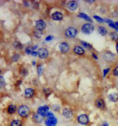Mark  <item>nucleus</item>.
<instances>
[{
  "instance_id": "17",
  "label": "nucleus",
  "mask_w": 118,
  "mask_h": 126,
  "mask_svg": "<svg viewBox=\"0 0 118 126\" xmlns=\"http://www.w3.org/2000/svg\"><path fill=\"white\" fill-rule=\"evenodd\" d=\"M73 51L77 55H83L85 53V50L80 46H76L73 49Z\"/></svg>"
},
{
  "instance_id": "39",
  "label": "nucleus",
  "mask_w": 118,
  "mask_h": 126,
  "mask_svg": "<svg viewBox=\"0 0 118 126\" xmlns=\"http://www.w3.org/2000/svg\"><path fill=\"white\" fill-rule=\"evenodd\" d=\"M32 55H33V56H37V55H38V52H36V51H33L32 53Z\"/></svg>"
},
{
  "instance_id": "6",
  "label": "nucleus",
  "mask_w": 118,
  "mask_h": 126,
  "mask_svg": "<svg viewBox=\"0 0 118 126\" xmlns=\"http://www.w3.org/2000/svg\"><path fill=\"white\" fill-rule=\"evenodd\" d=\"M38 53L39 58H41V59H46L48 57L49 52H48V51L45 48H41V49H39L38 50Z\"/></svg>"
},
{
  "instance_id": "27",
  "label": "nucleus",
  "mask_w": 118,
  "mask_h": 126,
  "mask_svg": "<svg viewBox=\"0 0 118 126\" xmlns=\"http://www.w3.org/2000/svg\"><path fill=\"white\" fill-rule=\"evenodd\" d=\"M43 92H44V93H45V95L49 96V95H50V94H51L52 90L49 88H44L43 89Z\"/></svg>"
},
{
  "instance_id": "43",
  "label": "nucleus",
  "mask_w": 118,
  "mask_h": 126,
  "mask_svg": "<svg viewBox=\"0 0 118 126\" xmlns=\"http://www.w3.org/2000/svg\"><path fill=\"white\" fill-rule=\"evenodd\" d=\"M103 126H108V124L106 123V122H105V123H104V124H103Z\"/></svg>"
},
{
  "instance_id": "2",
  "label": "nucleus",
  "mask_w": 118,
  "mask_h": 126,
  "mask_svg": "<svg viewBox=\"0 0 118 126\" xmlns=\"http://www.w3.org/2000/svg\"><path fill=\"white\" fill-rule=\"evenodd\" d=\"M95 30V27L93 24H90V23H87L85 24L81 28V31L83 33L85 34H91Z\"/></svg>"
},
{
  "instance_id": "3",
  "label": "nucleus",
  "mask_w": 118,
  "mask_h": 126,
  "mask_svg": "<svg viewBox=\"0 0 118 126\" xmlns=\"http://www.w3.org/2000/svg\"><path fill=\"white\" fill-rule=\"evenodd\" d=\"M77 30L76 29L73 27H69L65 31V35L68 38H73L76 36Z\"/></svg>"
},
{
  "instance_id": "19",
  "label": "nucleus",
  "mask_w": 118,
  "mask_h": 126,
  "mask_svg": "<svg viewBox=\"0 0 118 126\" xmlns=\"http://www.w3.org/2000/svg\"><path fill=\"white\" fill-rule=\"evenodd\" d=\"M43 34V32L42 30H36L34 32V35L35 38H38V39H39V38H42Z\"/></svg>"
},
{
  "instance_id": "15",
  "label": "nucleus",
  "mask_w": 118,
  "mask_h": 126,
  "mask_svg": "<svg viewBox=\"0 0 118 126\" xmlns=\"http://www.w3.org/2000/svg\"><path fill=\"white\" fill-rule=\"evenodd\" d=\"M95 104L97 107L99 108H100V109H103V108H104V106H105L104 102L103 100L101 99V98H98V99L96 101Z\"/></svg>"
},
{
  "instance_id": "41",
  "label": "nucleus",
  "mask_w": 118,
  "mask_h": 126,
  "mask_svg": "<svg viewBox=\"0 0 118 126\" xmlns=\"http://www.w3.org/2000/svg\"><path fill=\"white\" fill-rule=\"evenodd\" d=\"M21 83H22V81H19V82L16 83V85H20V84H21Z\"/></svg>"
},
{
  "instance_id": "47",
  "label": "nucleus",
  "mask_w": 118,
  "mask_h": 126,
  "mask_svg": "<svg viewBox=\"0 0 118 126\" xmlns=\"http://www.w3.org/2000/svg\"><path fill=\"white\" fill-rule=\"evenodd\" d=\"M1 70H0V74H1Z\"/></svg>"
},
{
  "instance_id": "9",
  "label": "nucleus",
  "mask_w": 118,
  "mask_h": 126,
  "mask_svg": "<svg viewBox=\"0 0 118 126\" xmlns=\"http://www.w3.org/2000/svg\"><path fill=\"white\" fill-rule=\"evenodd\" d=\"M45 123L46 126H55L57 123V119L55 118H49L45 120Z\"/></svg>"
},
{
  "instance_id": "22",
  "label": "nucleus",
  "mask_w": 118,
  "mask_h": 126,
  "mask_svg": "<svg viewBox=\"0 0 118 126\" xmlns=\"http://www.w3.org/2000/svg\"><path fill=\"white\" fill-rule=\"evenodd\" d=\"M78 16L80 17V18H82V19H85L86 20H88V21H89V22H93V21H92V20H91V19L90 18L89 16H88L87 15L84 14V13H80V15H78Z\"/></svg>"
},
{
  "instance_id": "25",
  "label": "nucleus",
  "mask_w": 118,
  "mask_h": 126,
  "mask_svg": "<svg viewBox=\"0 0 118 126\" xmlns=\"http://www.w3.org/2000/svg\"><path fill=\"white\" fill-rule=\"evenodd\" d=\"M37 47H38V46H35V47H27V48L26 49V53L28 54V55H29V54H32V52L34 51V50L35 49L37 48Z\"/></svg>"
},
{
  "instance_id": "32",
  "label": "nucleus",
  "mask_w": 118,
  "mask_h": 126,
  "mask_svg": "<svg viewBox=\"0 0 118 126\" xmlns=\"http://www.w3.org/2000/svg\"><path fill=\"white\" fill-rule=\"evenodd\" d=\"M38 72L39 75L40 76L42 73V66H40V65L38 66Z\"/></svg>"
},
{
  "instance_id": "13",
  "label": "nucleus",
  "mask_w": 118,
  "mask_h": 126,
  "mask_svg": "<svg viewBox=\"0 0 118 126\" xmlns=\"http://www.w3.org/2000/svg\"><path fill=\"white\" fill-rule=\"evenodd\" d=\"M24 94H25L26 97L31 98L34 95V91L32 88H27L25 89Z\"/></svg>"
},
{
  "instance_id": "20",
  "label": "nucleus",
  "mask_w": 118,
  "mask_h": 126,
  "mask_svg": "<svg viewBox=\"0 0 118 126\" xmlns=\"http://www.w3.org/2000/svg\"><path fill=\"white\" fill-rule=\"evenodd\" d=\"M8 110V112L9 114L15 113L16 110V106H15V105H13V104L10 105L8 107V110Z\"/></svg>"
},
{
  "instance_id": "28",
  "label": "nucleus",
  "mask_w": 118,
  "mask_h": 126,
  "mask_svg": "<svg viewBox=\"0 0 118 126\" xmlns=\"http://www.w3.org/2000/svg\"><path fill=\"white\" fill-rule=\"evenodd\" d=\"M5 85V81L3 78V77L2 76H0V87H3Z\"/></svg>"
},
{
  "instance_id": "5",
  "label": "nucleus",
  "mask_w": 118,
  "mask_h": 126,
  "mask_svg": "<svg viewBox=\"0 0 118 126\" xmlns=\"http://www.w3.org/2000/svg\"><path fill=\"white\" fill-rule=\"evenodd\" d=\"M49 107L47 106H40V107L38 108V114L41 115L42 116H46V115L47 114V113L49 112Z\"/></svg>"
},
{
  "instance_id": "1",
  "label": "nucleus",
  "mask_w": 118,
  "mask_h": 126,
  "mask_svg": "<svg viewBox=\"0 0 118 126\" xmlns=\"http://www.w3.org/2000/svg\"><path fill=\"white\" fill-rule=\"evenodd\" d=\"M18 112H19L20 116L23 117V118H26L30 115V110L28 106H27L26 105H22L19 108Z\"/></svg>"
},
{
  "instance_id": "23",
  "label": "nucleus",
  "mask_w": 118,
  "mask_h": 126,
  "mask_svg": "<svg viewBox=\"0 0 118 126\" xmlns=\"http://www.w3.org/2000/svg\"><path fill=\"white\" fill-rule=\"evenodd\" d=\"M22 122L19 120H15L11 123V126H22Z\"/></svg>"
},
{
  "instance_id": "16",
  "label": "nucleus",
  "mask_w": 118,
  "mask_h": 126,
  "mask_svg": "<svg viewBox=\"0 0 118 126\" xmlns=\"http://www.w3.org/2000/svg\"><path fill=\"white\" fill-rule=\"evenodd\" d=\"M33 120H34V122H35L36 123H40L43 120V117L38 114H35L33 116Z\"/></svg>"
},
{
  "instance_id": "40",
  "label": "nucleus",
  "mask_w": 118,
  "mask_h": 126,
  "mask_svg": "<svg viewBox=\"0 0 118 126\" xmlns=\"http://www.w3.org/2000/svg\"><path fill=\"white\" fill-rule=\"evenodd\" d=\"M24 6L26 7H28L29 6V3L28 2H26V1H24Z\"/></svg>"
},
{
  "instance_id": "45",
  "label": "nucleus",
  "mask_w": 118,
  "mask_h": 126,
  "mask_svg": "<svg viewBox=\"0 0 118 126\" xmlns=\"http://www.w3.org/2000/svg\"><path fill=\"white\" fill-rule=\"evenodd\" d=\"M32 63H33V65H34H34H35V61H33V62H32Z\"/></svg>"
},
{
  "instance_id": "34",
  "label": "nucleus",
  "mask_w": 118,
  "mask_h": 126,
  "mask_svg": "<svg viewBox=\"0 0 118 126\" xmlns=\"http://www.w3.org/2000/svg\"><path fill=\"white\" fill-rule=\"evenodd\" d=\"M94 18L95 19H96L98 21H99V22H102L104 21V20H102V19H100V18H99V17H98V16H94Z\"/></svg>"
},
{
  "instance_id": "14",
  "label": "nucleus",
  "mask_w": 118,
  "mask_h": 126,
  "mask_svg": "<svg viewBox=\"0 0 118 126\" xmlns=\"http://www.w3.org/2000/svg\"><path fill=\"white\" fill-rule=\"evenodd\" d=\"M104 57L106 60H108V61H112L114 59V57L115 55L114 54L111 53V52H106L104 55Z\"/></svg>"
},
{
  "instance_id": "37",
  "label": "nucleus",
  "mask_w": 118,
  "mask_h": 126,
  "mask_svg": "<svg viewBox=\"0 0 118 126\" xmlns=\"http://www.w3.org/2000/svg\"><path fill=\"white\" fill-rule=\"evenodd\" d=\"M33 5H34V8H38L39 3H36V2H35H35H34Z\"/></svg>"
},
{
  "instance_id": "18",
  "label": "nucleus",
  "mask_w": 118,
  "mask_h": 126,
  "mask_svg": "<svg viewBox=\"0 0 118 126\" xmlns=\"http://www.w3.org/2000/svg\"><path fill=\"white\" fill-rule=\"evenodd\" d=\"M108 98L109 100L112 102H116L118 100V94L116 93H112V94H109Z\"/></svg>"
},
{
  "instance_id": "35",
  "label": "nucleus",
  "mask_w": 118,
  "mask_h": 126,
  "mask_svg": "<svg viewBox=\"0 0 118 126\" xmlns=\"http://www.w3.org/2000/svg\"><path fill=\"white\" fill-rule=\"evenodd\" d=\"M21 73H22V74H23V76H26V75H27V74H28V72H27V70H26L24 69L23 71L21 72Z\"/></svg>"
},
{
  "instance_id": "38",
  "label": "nucleus",
  "mask_w": 118,
  "mask_h": 126,
  "mask_svg": "<svg viewBox=\"0 0 118 126\" xmlns=\"http://www.w3.org/2000/svg\"><path fill=\"white\" fill-rule=\"evenodd\" d=\"M52 38H53V37L51 35H49V36H48L47 38H46V41H50V40L52 39Z\"/></svg>"
},
{
  "instance_id": "36",
  "label": "nucleus",
  "mask_w": 118,
  "mask_h": 126,
  "mask_svg": "<svg viewBox=\"0 0 118 126\" xmlns=\"http://www.w3.org/2000/svg\"><path fill=\"white\" fill-rule=\"evenodd\" d=\"M109 70H110V68H107V69L104 70V77H105L106 74L109 72Z\"/></svg>"
},
{
  "instance_id": "11",
  "label": "nucleus",
  "mask_w": 118,
  "mask_h": 126,
  "mask_svg": "<svg viewBox=\"0 0 118 126\" xmlns=\"http://www.w3.org/2000/svg\"><path fill=\"white\" fill-rule=\"evenodd\" d=\"M51 18L54 20H61L63 18V15L61 13L57 11V12H54L52 14Z\"/></svg>"
},
{
  "instance_id": "33",
  "label": "nucleus",
  "mask_w": 118,
  "mask_h": 126,
  "mask_svg": "<svg viewBox=\"0 0 118 126\" xmlns=\"http://www.w3.org/2000/svg\"><path fill=\"white\" fill-rule=\"evenodd\" d=\"M114 75L115 76H118V66H117L116 68H115V70H114Z\"/></svg>"
},
{
  "instance_id": "46",
  "label": "nucleus",
  "mask_w": 118,
  "mask_h": 126,
  "mask_svg": "<svg viewBox=\"0 0 118 126\" xmlns=\"http://www.w3.org/2000/svg\"><path fill=\"white\" fill-rule=\"evenodd\" d=\"M115 26L118 28V22H116V23H115Z\"/></svg>"
},
{
  "instance_id": "10",
  "label": "nucleus",
  "mask_w": 118,
  "mask_h": 126,
  "mask_svg": "<svg viewBox=\"0 0 118 126\" xmlns=\"http://www.w3.org/2000/svg\"><path fill=\"white\" fill-rule=\"evenodd\" d=\"M66 7H68V9L70 11H74V10L76 9L77 7V3L75 1H71L67 3Z\"/></svg>"
},
{
  "instance_id": "29",
  "label": "nucleus",
  "mask_w": 118,
  "mask_h": 126,
  "mask_svg": "<svg viewBox=\"0 0 118 126\" xmlns=\"http://www.w3.org/2000/svg\"><path fill=\"white\" fill-rule=\"evenodd\" d=\"M81 44H82L83 47H85L87 49H92V46L90 44H89V43L85 42V41H82V42H81Z\"/></svg>"
},
{
  "instance_id": "12",
  "label": "nucleus",
  "mask_w": 118,
  "mask_h": 126,
  "mask_svg": "<svg viewBox=\"0 0 118 126\" xmlns=\"http://www.w3.org/2000/svg\"><path fill=\"white\" fill-rule=\"evenodd\" d=\"M72 110H71L69 108H66L63 110V116H64L66 118H70L72 116Z\"/></svg>"
},
{
  "instance_id": "26",
  "label": "nucleus",
  "mask_w": 118,
  "mask_h": 126,
  "mask_svg": "<svg viewBox=\"0 0 118 126\" xmlns=\"http://www.w3.org/2000/svg\"><path fill=\"white\" fill-rule=\"evenodd\" d=\"M13 45L16 49H23V45L21 44L20 42H19V41H15L14 43H13Z\"/></svg>"
},
{
  "instance_id": "7",
  "label": "nucleus",
  "mask_w": 118,
  "mask_h": 126,
  "mask_svg": "<svg viewBox=\"0 0 118 126\" xmlns=\"http://www.w3.org/2000/svg\"><path fill=\"white\" fill-rule=\"evenodd\" d=\"M45 27H46V24L43 20H38L35 22V28H37V30L42 31V30L45 28Z\"/></svg>"
},
{
  "instance_id": "4",
  "label": "nucleus",
  "mask_w": 118,
  "mask_h": 126,
  "mask_svg": "<svg viewBox=\"0 0 118 126\" xmlns=\"http://www.w3.org/2000/svg\"><path fill=\"white\" fill-rule=\"evenodd\" d=\"M77 121L81 125H87V123H89V118L86 114H81L77 118Z\"/></svg>"
},
{
  "instance_id": "42",
  "label": "nucleus",
  "mask_w": 118,
  "mask_h": 126,
  "mask_svg": "<svg viewBox=\"0 0 118 126\" xmlns=\"http://www.w3.org/2000/svg\"><path fill=\"white\" fill-rule=\"evenodd\" d=\"M93 57H94V58H95V59H98V58H97V57H96V55L95 54L93 53Z\"/></svg>"
},
{
  "instance_id": "8",
  "label": "nucleus",
  "mask_w": 118,
  "mask_h": 126,
  "mask_svg": "<svg viewBox=\"0 0 118 126\" xmlns=\"http://www.w3.org/2000/svg\"><path fill=\"white\" fill-rule=\"evenodd\" d=\"M59 49H60V51L62 53H67L70 49V46L67 43L62 42L59 45Z\"/></svg>"
},
{
  "instance_id": "44",
  "label": "nucleus",
  "mask_w": 118,
  "mask_h": 126,
  "mask_svg": "<svg viewBox=\"0 0 118 126\" xmlns=\"http://www.w3.org/2000/svg\"><path fill=\"white\" fill-rule=\"evenodd\" d=\"M116 49H117V51L118 52V43H117V45H116Z\"/></svg>"
},
{
  "instance_id": "30",
  "label": "nucleus",
  "mask_w": 118,
  "mask_h": 126,
  "mask_svg": "<svg viewBox=\"0 0 118 126\" xmlns=\"http://www.w3.org/2000/svg\"><path fill=\"white\" fill-rule=\"evenodd\" d=\"M20 58V55H18V54H15V55H14L13 57H12V60H13V62H16L17 60L19 59Z\"/></svg>"
},
{
  "instance_id": "24",
  "label": "nucleus",
  "mask_w": 118,
  "mask_h": 126,
  "mask_svg": "<svg viewBox=\"0 0 118 126\" xmlns=\"http://www.w3.org/2000/svg\"><path fill=\"white\" fill-rule=\"evenodd\" d=\"M110 37H111L113 41H118V34L116 32H112V33H111L110 34Z\"/></svg>"
},
{
  "instance_id": "31",
  "label": "nucleus",
  "mask_w": 118,
  "mask_h": 126,
  "mask_svg": "<svg viewBox=\"0 0 118 126\" xmlns=\"http://www.w3.org/2000/svg\"><path fill=\"white\" fill-rule=\"evenodd\" d=\"M46 117L48 118V119H49V118H54L53 114L51 113V112H48L47 114L46 115Z\"/></svg>"
},
{
  "instance_id": "21",
  "label": "nucleus",
  "mask_w": 118,
  "mask_h": 126,
  "mask_svg": "<svg viewBox=\"0 0 118 126\" xmlns=\"http://www.w3.org/2000/svg\"><path fill=\"white\" fill-rule=\"evenodd\" d=\"M98 31L102 35H106L107 34V30L104 27H102V26H100L99 28H98Z\"/></svg>"
}]
</instances>
